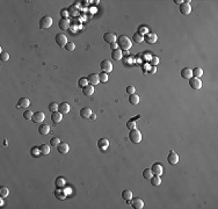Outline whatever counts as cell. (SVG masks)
I'll return each instance as SVG.
<instances>
[{
	"label": "cell",
	"mask_w": 218,
	"mask_h": 209,
	"mask_svg": "<svg viewBox=\"0 0 218 209\" xmlns=\"http://www.w3.org/2000/svg\"><path fill=\"white\" fill-rule=\"evenodd\" d=\"M157 40H158V36H157L156 33H149V34H146V36L144 37V41H146V42L150 43V44L156 43Z\"/></svg>",
	"instance_id": "obj_14"
},
{
	"label": "cell",
	"mask_w": 218,
	"mask_h": 209,
	"mask_svg": "<svg viewBox=\"0 0 218 209\" xmlns=\"http://www.w3.org/2000/svg\"><path fill=\"white\" fill-rule=\"evenodd\" d=\"M116 43H117V45H118V48L121 50H126V51H128V50H130L132 48L131 40L128 36H125V35H121V36H118Z\"/></svg>",
	"instance_id": "obj_1"
},
{
	"label": "cell",
	"mask_w": 218,
	"mask_h": 209,
	"mask_svg": "<svg viewBox=\"0 0 218 209\" xmlns=\"http://www.w3.org/2000/svg\"><path fill=\"white\" fill-rule=\"evenodd\" d=\"M44 118H45V114L43 112H36V113H34L31 121L34 123H42L44 121Z\"/></svg>",
	"instance_id": "obj_8"
},
{
	"label": "cell",
	"mask_w": 218,
	"mask_h": 209,
	"mask_svg": "<svg viewBox=\"0 0 218 209\" xmlns=\"http://www.w3.org/2000/svg\"><path fill=\"white\" fill-rule=\"evenodd\" d=\"M58 27H59L60 30H67L70 28L68 19H64V17H62V19L59 20V22H58Z\"/></svg>",
	"instance_id": "obj_20"
},
{
	"label": "cell",
	"mask_w": 218,
	"mask_h": 209,
	"mask_svg": "<svg viewBox=\"0 0 218 209\" xmlns=\"http://www.w3.org/2000/svg\"><path fill=\"white\" fill-rule=\"evenodd\" d=\"M4 198H1V199H0V206H4V200H3Z\"/></svg>",
	"instance_id": "obj_53"
},
{
	"label": "cell",
	"mask_w": 218,
	"mask_h": 209,
	"mask_svg": "<svg viewBox=\"0 0 218 209\" xmlns=\"http://www.w3.org/2000/svg\"><path fill=\"white\" fill-rule=\"evenodd\" d=\"M59 143H60V139L58 138V137H52L51 139H50V145L51 146H58L59 145Z\"/></svg>",
	"instance_id": "obj_36"
},
{
	"label": "cell",
	"mask_w": 218,
	"mask_h": 209,
	"mask_svg": "<svg viewBox=\"0 0 218 209\" xmlns=\"http://www.w3.org/2000/svg\"><path fill=\"white\" fill-rule=\"evenodd\" d=\"M131 206L135 209H142V208H144V201L140 198L131 199Z\"/></svg>",
	"instance_id": "obj_11"
},
{
	"label": "cell",
	"mask_w": 218,
	"mask_h": 209,
	"mask_svg": "<svg viewBox=\"0 0 218 209\" xmlns=\"http://www.w3.org/2000/svg\"><path fill=\"white\" fill-rule=\"evenodd\" d=\"M150 181H151V185L152 186H159L160 184H161V179H160V177L159 176H152V178L150 179Z\"/></svg>",
	"instance_id": "obj_31"
},
{
	"label": "cell",
	"mask_w": 218,
	"mask_h": 209,
	"mask_svg": "<svg viewBox=\"0 0 218 209\" xmlns=\"http://www.w3.org/2000/svg\"><path fill=\"white\" fill-rule=\"evenodd\" d=\"M110 48H112L113 50H115V49H118V45H117L116 42H114V43H110Z\"/></svg>",
	"instance_id": "obj_49"
},
{
	"label": "cell",
	"mask_w": 218,
	"mask_h": 209,
	"mask_svg": "<svg viewBox=\"0 0 218 209\" xmlns=\"http://www.w3.org/2000/svg\"><path fill=\"white\" fill-rule=\"evenodd\" d=\"M193 76L195 78H199V77H202L203 76V70L201 67H195L193 69Z\"/></svg>",
	"instance_id": "obj_33"
},
{
	"label": "cell",
	"mask_w": 218,
	"mask_h": 209,
	"mask_svg": "<svg viewBox=\"0 0 218 209\" xmlns=\"http://www.w3.org/2000/svg\"><path fill=\"white\" fill-rule=\"evenodd\" d=\"M53 194H54V196H56L58 200H64V199L66 198V193H65V190H64L63 188H57V189H54Z\"/></svg>",
	"instance_id": "obj_21"
},
{
	"label": "cell",
	"mask_w": 218,
	"mask_h": 209,
	"mask_svg": "<svg viewBox=\"0 0 218 209\" xmlns=\"http://www.w3.org/2000/svg\"><path fill=\"white\" fill-rule=\"evenodd\" d=\"M152 176H153V173H152V170L151 168H145V170H143V178L144 179H151L152 178Z\"/></svg>",
	"instance_id": "obj_30"
},
{
	"label": "cell",
	"mask_w": 218,
	"mask_h": 209,
	"mask_svg": "<svg viewBox=\"0 0 218 209\" xmlns=\"http://www.w3.org/2000/svg\"><path fill=\"white\" fill-rule=\"evenodd\" d=\"M60 15H62V17L64 16V19H67V13H66V9H62V11H60Z\"/></svg>",
	"instance_id": "obj_48"
},
{
	"label": "cell",
	"mask_w": 218,
	"mask_h": 209,
	"mask_svg": "<svg viewBox=\"0 0 218 209\" xmlns=\"http://www.w3.org/2000/svg\"><path fill=\"white\" fill-rule=\"evenodd\" d=\"M54 41H56V43L59 45V47H65L67 44V37H66V35H64L63 33H59L56 35V37H54Z\"/></svg>",
	"instance_id": "obj_5"
},
{
	"label": "cell",
	"mask_w": 218,
	"mask_h": 209,
	"mask_svg": "<svg viewBox=\"0 0 218 209\" xmlns=\"http://www.w3.org/2000/svg\"><path fill=\"white\" fill-rule=\"evenodd\" d=\"M30 106V100L28 98H21L19 99V101H17V104L16 107L17 108H27Z\"/></svg>",
	"instance_id": "obj_12"
},
{
	"label": "cell",
	"mask_w": 218,
	"mask_h": 209,
	"mask_svg": "<svg viewBox=\"0 0 218 209\" xmlns=\"http://www.w3.org/2000/svg\"><path fill=\"white\" fill-rule=\"evenodd\" d=\"M167 160L171 165H175L179 163V154L174 151V150H171L169 153H168V157H167Z\"/></svg>",
	"instance_id": "obj_7"
},
{
	"label": "cell",
	"mask_w": 218,
	"mask_h": 209,
	"mask_svg": "<svg viewBox=\"0 0 218 209\" xmlns=\"http://www.w3.org/2000/svg\"><path fill=\"white\" fill-rule=\"evenodd\" d=\"M62 120H63V114L62 113H59V112H53L52 114H51V121L53 122V123H60L62 122Z\"/></svg>",
	"instance_id": "obj_17"
},
{
	"label": "cell",
	"mask_w": 218,
	"mask_h": 209,
	"mask_svg": "<svg viewBox=\"0 0 218 209\" xmlns=\"http://www.w3.org/2000/svg\"><path fill=\"white\" fill-rule=\"evenodd\" d=\"M129 102H130L131 104H138V102H139V95L136 94V93L130 94V95H129Z\"/></svg>",
	"instance_id": "obj_28"
},
{
	"label": "cell",
	"mask_w": 218,
	"mask_h": 209,
	"mask_svg": "<svg viewBox=\"0 0 218 209\" xmlns=\"http://www.w3.org/2000/svg\"><path fill=\"white\" fill-rule=\"evenodd\" d=\"M151 63H152V65H153V66H156V65L159 63V58H158L157 56H153V57H152V59H151Z\"/></svg>",
	"instance_id": "obj_47"
},
{
	"label": "cell",
	"mask_w": 218,
	"mask_h": 209,
	"mask_svg": "<svg viewBox=\"0 0 218 209\" xmlns=\"http://www.w3.org/2000/svg\"><path fill=\"white\" fill-rule=\"evenodd\" d=\"M100 69L102 70V72L109 73L113 71V64H112V62H109V59H103L100 63Z\"/></svg>",
	"instance_id": "obj_4"
},
{
	"label": "cell",
	"mask_w": 218,
	"mask_h": 209,
	"mask_svg": "<svg viewBox=\"0 0 218 209\" xmlns=\"http://www.w3.org/2000/svg\"><path fill=\"white\" fill-rule=\"evenodd\" d=\"M122 198L125 200V201H129L132 199V192L130 189H124L122 192Z\"/></svg>",
	"instance_id": "obj_27"
},
{
	"label": "cell",
	"mask_w": 218,
	"mask_h": 209,
	"mask_svg": "<svg viewBox=\"0 0 218 209\" xmlns=\"http://www.w3.org/2000/svg\"><path fill=\"white\" fill-rule=\"evenodd\" d=\"M82 93H84V95H87V97L93 95V93H94V86L93 85H86L85 87H82Z\"/></svg>",
	"instance_id": "obj_22"
},
{
	"label": "cell",
	"mask_w": 218,
	"mask_h": 209,
	"mask_svg": "<svg viewBox=\"0 0 218 209\" xmlns=\"http://www.w3.org/2000/svg\"><path fill=\"white\" fill-rule=\"evenodd\" d=\"M57 150H58L59 153L65 154V153H67V152L70 151V146H68V144H67L66 142H60L59 145L57 146Z\"/></svg>",
	"instance_id": "obj_18"
},
{
	"label": "cell",
	"mask_w": 218,
	"mask_h": 209,
	"mask_svg": "<svg viewBox=\"0 0 218 209\" xmlns=\"http://www.w3.org/2000/svg\"><path fill=\"white\" fill-rule=\"evenodd\" d=\"M90 115H92V109L88 107H84L80 110V116L82 118H90Z\"/></svg>",
	"instance_id": "obj_23"
},
{
	"label": "cell",
	"mask_w": 218,
	"mask_h": 209,
	"mask_svg": "<svg viewBox=\"0 0 218 209\" xmlns=\"http://www.w3.org/2000/svg\"><path fill=\"white\" fill-rule=\"evenodd\" d=\"M126 128L130 129V130L136 129V123H135V121H130V122H128V123H126Z\"/></svg>",
	"instance_id": "obj_44"
},
{
	"label": "cell",
	"mask_w": 218,
	"mask_h": 209,
	"mask_svg": "<svg viewBox=\"0 0 218 209\" xmlns=\"http://www.w3.org/2000/svg\"><path fill=\"white\" fill-rule=\"evenodd\" d=\"M139 34H142V35L149 34V28H148V27H140V28H139Z\"/></svg>",
	"instance_id": "obj_46"
},
{
	"label": "cell",
	"mask_w": 218,
	"mask_h": 209,
	"mask_svg": "<svg viewBox=\"0 0 218 209\" xmlns=\"http://www.w3.org/2000/svg\"><path fill=\"white\" fill-rule=\"evenodd\" d=\"M9 194V189L6 186H1L0 187V196L1 198H7Z\"/></svg>",
	"instance_id": "obj_34"
},
{
	"label": "cell",
	"mask_w": 218,
	"mask_h": 209,
	"mask_svg": "<svg viewBox=\"0 0 218 209\" xmlns=\"http://www.w3.org/2000/svg\"><path fill=\"white\" fill-rule=\"evenodd\" d=\"M174 3H175V4H179V5H181V4L183 3V0H174Z\"/></svg>",
	"instance_id": "obj_50"
},
{
	"label": "cell",
	"mask_w": 218,
	"mask_h": 209,
	"mask_svg": "<svg viewBox=\"0 0 218 209\" xmlns=\"http://www.w3.org/2000/svg\"><path fill=\"white\" fill-rule=\"evenodd\" d=\"M40 152H41V154H44V156L49 154V153H50V146H49L48 144H42V145H40Z\"/></svg>",
	"instance_id": "obj_29"
},
{
	"label": "cell",
	"mask_w": 218,
	"mask_h": 209,
	"mask_svg": "<svg viewBox=\"0 0 218 209\" xmlns=\"http://www.w3.org/2000/svg\"><path fill=\"white\" fill-rule=\"evenodd\" d=\"M126 93H128L129 95L130 94H134L135 92H136V89H135V86H132V85H130V86H128V87H126Z\"/></svg>",
	"instance_id": "obj_43"
},
{
	"label": "cell",
	"mask_w": 218,
	"mask_h": 209,
	"mask_svg": "<svg viewBox=\"0 0 218 209\" xmlns=\"http://www.w3.org/2000/svg\"><path fill=\"white\" fill-rule=\"evenodd\" d=\"M90 118H92V120H95V118H96V115L92 113V115H90Z\"/></svg>",
	"instance_id": "obj_52"
},
{
	"label": "cell",
	"mask_w": 218,
	"mask_h": 209,
	"mask_svg": "<svg viewBox=\"0 0 218 209\" xmlns=\"http://www.w3.org/2000/svg\"><path fill=\"white\" fill-rule=\"evenodd\" d=\"M54 185H56L57 188H63L65 186V179L63 177H58L56 181H54Z\"/></svg>",
	"instance_id": "obj_32"
},
{
	"label": "cell",
	"mask_w": 218,
	"mask_h": 209,
	"mask_svg": "<svg viewBox=\"0 0 218 209\" xmlns=\"http://www.w3.org/2000/svg\"><path fill=\"white\" fill-rule=\"evenodd\" d=\"M189 3H190V1H183L182 4L180 5V12H181V14L188 15V14L191 12V6H190Z\"/></svg>",
	"instance_id": "obj_9"
},
{
	"label": "cell",
	"mask_w": 218,
	"mask_h": 209,
	"mask_svg": "<svg viewBox=\"0 0 218 209\" xmlns=\"http://www.w3.org/2000/svg\"><path fill=\"white\" fill-rule=\"evenodd\" d=\"M156 71H157V67H156V66H153V67L151 69V71H150V72H151V73H154Z\"/></svg>",
	"instance_id": "obj_51"
},
{
	"label": "cell",
	"mask_w": 218,
	"mask_h": 209,
	"mask_svg": "<svg viewBox=\"0 0 218 209\" xmlns=\"http://www.w3.org/2000/svg\"><path fill=\"white\" fill-rule=\"evenodd\" d=\"M132 40H134L136 43H142V42L144 41V36H143L142 34H139V33H135Z\"/></svg>",
	"instance_id": "obj_35"
},
{
	"label": "cell",
	"mask_w": 218,
	"mask_h": 209,
	"mask_svg": "<svg viewBox=\"0 0 218 209\" xmlns=\"http://www.w3.org/2000/svg\"><path fill=\"white\" fill-rule=\"evenodd\" d=\"M33 115H34V113H33L31 110H26V112L23 113V117H25L26 120H31V118H33Z\"/></svg>",
	"instance_id": "obj_42"
},
{
	"label": "cell",
	"mask_w": 218,
	"mask_h": 209,
	"mask_svg": "<svg viewBox=\"0 0 218 209\" xmlns=\"http://www.w3.org/2000/svg\"><path fill=\"white\" fill-rule=\"evenodd\" d=\"M70 109H71V107L67 102H62L58 104V112L62 114H67L70 112Z\"/></svg>",
	"instance_id": "obj_19"
},
{
	"label": "cell",
	"mask_w": 218,
	"mask_h": 209,
	"mask_svg": "<svg viewBox=\"0 0 218 209\" xmlns=\"http://www.w3.org/2000/svg\"><path fill=\"white\" fill-rule=\"evenodd\" d=\"M87 79H88V83H89L90 85H93V86H95V85H98V84L100 83L99 73H90Z\"/></svg>",
	"instance_id": "obj_13"
},
{
	"label": "cell",
	"mask_w": 218,
	"mask_h": 209,
	"mask_svg": "<svg viewBox=\"0 0 218 209\" xmlns=\"http://www.w3.org/2000/svg\"><path fill=\"white\" fill-rule=\"evenodd\" d=\"M189 85L191 89L194 90H199V89H202V80L199 79V78H195V77H191L189 79Z\"/></svg>",
	"instance_id": "obj_6"
},
{
	"label": "cell",
	"mask_w": 218,
	"mask_h": 209,
	"mask_svg": "<svg viewBox=\"0 0 218 209\" xmlns=\"http://www.w3.org/2000/svg\"><path fill=\"white\" fill-rule=\"evenodd\" d=\"M48 109L51 112V113H53V112H57L58 110V104L56 103V102H51L49 106H48Z\"/></svg>",
	"instance_id": "obj_37"
},
{
	"label": "cell",
	"mask_w": 218,
	"mask_h": 209,
	"mask_svg": "<svg viewBox=\"0 0 218 209\" xmlns=\"http://www.w3.org/2000/svg\"><path fill=\"white\" fill-rule=\"evenodd\" d=\"M52 17L49 16V15H44L42 19L40 20V28L41 29H49L51 26H52Z\"/></svg>",
	"instance_id": "obj_3"
},
{
	"label": "cell",
	"mask_w": 218,
	"mask_h": 209,
	"mask_svg": "<svg viewBox=\"0 0 218 209\" xmlns=\"http://www.w3.org/2000/svg\"><path fill=\"white\" fill-rule=\"evenodd\" d=\"M103 40H104V42L110 44V43H114V42L117 41V36L114 33H106L103 35Z\"/></svg>",
	"instance_id": "obj_10"
},
{
	"label": "cell",
	"mask_w": 218,
	"mask_h": 209,
	"mask_svg": "<svg viewBox=\"0 0 218 209\" xmlns=\"http://www.w3.org/2000/svg\"><path fill=\"white\" fill-rule=\"evenodd\" d=\"M78 85H79L80 87H85L86 85H88V79H87V78H81V79H79Z\"/></svg>",
	"instance_id": "obj_41"
},
{
	"label": "cell",
	"mask_w": 218,
	"mask_h": 209,
	"mask_svg": "<svg viewBox=\"0 0 218 209\" xmlns=\"http://www.w3.org/2000/svg\"><path fill=\"white\" fill-rule=\"evenodd\" d=\"M181 77L185 79H190L193 77V70L190 67H183L181 70Z\"/></svg>",
	"instance_id": "obj_16"
},
{
	"label": "cell",
	"mask_w": 218,
	"mask_h": 209,
	"mask_svg": "<svg viewBox=\"0 0 218 209\" xmlns=\"http://www.w3.org/2000/svg\"><path fill=\"white\" fill-rule=\"evenodd\" d=\"M98 146L101 149V150H106L108 146H109V141L106 138H100L98 141Z\"/></svg>",
	"instance_id": "obj_25"
},
{
	"label": "cell",
	"mask_w": 218,
	"mask_h": 209,
	"mask_svg": "<svg viewBox=\"0 0 218 209\" xmlns=\"http://www.w3.org/2000/svg\"><path fill=\"white\" fill-rule=\"evenodd\" d=\"M65 49H66L67 51H73V50L76 49V44H74L73 42H67V44L65 45Z\"/></svg>",
	"instance_id": "obj_40"
},
{
	"label": "cell",
	"mask_w": 218,
	"mask_h": 209,
	"mask_svg": "<svg viewBox=\"0 0 218 209\" xmlns=\"http://www.w3.org/2000/svg\"><path fill=\"white\" fill-rule=\"evenodd\" d=\"M99 78H100V83H107L108 79H109V76H108V73H106V72H101V73L99 75Z\"/></svg>",
	"instance_id": "obj_38"
},
{
	"label": "cell",
	"mask_w": 218,
	"mask_h": 209,
	"mask_svg": "<svg viewBox=\"0 0 218 209\" xmlns=\"http://www.w3.org/2000/svg\"><path fill=\"white\" fill-rule=\"evenodd\" d=\"M37 154H41V152H40V148H36V146H34L33 149H31V156H37Z\"/></svg>",
	"instance_id": "obj_45"
},
{
	"label": "cell",
	"mask_w": 218,
	"mask_h": 209,
	"mask_svg": "<svg viewBox=\"0 0 218 209\" xmlns=\"http://www.w3.org/2000/svg\"><path fill=\"white\" fill-rule=\"evenodd\" d=\"M0 59L3 62H7L9 59V54L6 51H1V54H0Z\"/></svg>",
	"instance_id": "obj_39"
},
{
	"label": "cell",
	"mask_w": 218,
	"mask_h": 209,
	"mask_svg": "<svg viewBox=\"0 0 218 209\" xmlns=\"http://www.w3.org/2000/svg\"><path fill=\"white\" fill-rule=\"evenodd\" d=\"M129 139H130L132 143H135V144L139 143V142L142 141V134H140V131H139L137 128L130 130V132H129Z\"/></svg>",
	"instance_id": "obj_2"
},
{
	"label": "cell",
	"mask_w": 218,
	"mask_h": 209,
	"mask_svg": "<svg viewBox=\"0 0 218 209\" xmlns=\"http://www.w3.org/2000/svg\"><path fill=\"white\" fill-rule=\"evenodd\" d=\"M122 56H123V54H122V50H121L120 48L112 51V58H113L114 61H120V59L122 58Z\"/></svg>",
	"instance_id": "obj_24"
},
{
	"label": "cell",
	"mask_w": 218,
	"mask_h": 209,
	"mask_svg": "<svg viewBox=\"0 0 218 209\" xmlns=\"http://www.w3.org/2000/svg\"><path fill=\"white\" fill-rule=\"evenodd\" d=\"M151 170H152V173L154 174V176H161V174L164 173V167L160 165V164H153V166L151 167Z\"/></svg>",
	"instance_id": "obj_15"
},
{
	"label": "cell",
	"mask_w": 218,
	"mask_h": 209,
	"mask_svg": "<svg viewBox=\"0 0 218 209\" xmlns=\"http://www.w3.org/2000/svg\"><path fill=\"white\" fill-rule=\"evenodd\" d=\"M39 132H40L41 135H48V134L50 132V127H49L48 124H45V123H42V124H40V127H39Z\"/></svg>",
	"instance_id": "obj_26"
}]
</instances>
